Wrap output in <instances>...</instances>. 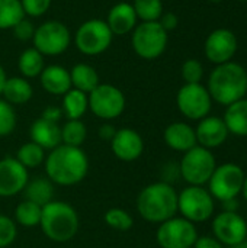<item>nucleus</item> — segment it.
<instances>
[{"label": "nucleus", "instance_id": "1", "mask_svg": "<svg viewBox=\"0 0 247 248\" xmlns=\"http://www.w3.org/2000/svg\"><path fill=\"white\" fill-rule=\"evenodd\" d=\"M44 170L54 185L63 187L76 186L83 182L89 173V158L82 148L60 144L48 151Z\"/></svg>", "mask_w": 247, "mask_h": 248}, {"label": "nucleus", "instance_id": "2", "mask_svg": "<svg viewBox=\"0 0 247 248\" xmlns=\"http://www.w3.org/2000/svg\"><path fill=\"white\" fill-rule=\"evenodd\" d=\"M135 208L138 215L151 224H162L178 214V192L167 182H154L141 189Z\"/></svg>", "mask_w": 247, "mask_h": 248}, {"label": "nucleus", "instance_id": "3", "mask_svg": "<svg viewBox=\"0 0 247 248\" xmlns=\"http://www.w3.org/2000/svg\"><path fill=\"white\" fill-rule=\"evenodd\" d=\"M207 90L214 102L223 106H229L247 94L246 68L236 62L229 61L215 65L208 77Z\"/></svg>", "mask_w": 247, "mask_h": 248}, {"label": "nucleus", "instance_id": "4", "mask_svg": "<svg viewBox=\"0 0 247 248\" xmlns=\"http://www.w3.org/2000/svg\"><path fill=\"white\" fill-rule=\"evenodd\" d=\"M77 211L64 201H51L42 206L39 227L44 235L54 243H68L79 231Z\"/></svg>", "mask_w": 247, "mask_h": 248}, {"label": "nucleus", "instance_id": "5", "mask_svg": "<svg viewBox=\"0 0 247 248\" xmlns=\"http://www.w3.org/2000/svg\"><path fill=\"white\" fill-rule=\"evenodd\" d=\"M215 167L217 161L211 150L195 145L189 151L183 153L179 163V173L189 186H205L208 185Z\"/></svg>", "mask_w": 247, "mask_h": 248}, {"label": "nucleus", "instance_id": "6", "mask_svg": "<svg viewBox=\"0 0 247 248\" xmlns=\"http://www.w3.org/2000/svg\"><path fill=\"white\" fill-rule=\"evenodd\" d=\"M178 212L192 224L205 222L215 212V199L204 186H188L178 193Z\"/></svg>", "mask_w": 247, "mask_h": 248}, {"label": "nucleus", "instance_id": "7", "mask_svg": "<svg viewBox=\"0 0 247 248\" xmlns=\"http://www.w3.org/2000/svg\"><path fill=\"white\" fill-rule=\"evenodd\" d=\"M167 41L169 33L159 22H141L134 28L131 38L135 54L143 60L159 58L165 52Z\"/></svg>", "mask_w": 247, "mask_h": 248}, {"label": "nucleus", "instance_id": "8", "mask_svg": "<svg viewBox=\"0 0 247 248\" xmlns=\"http://www.w3.org/2000/svg\"><path fill=\"white\" fill-rule=\"evenodd\" d=\"M245 177L246 174L239 164L236 163L220 164L215 167L208 182V192L215 201L220 202L237 199L242 195Z\"/></svg>", "mask_w": 247, "mask_h": 248}, {"label": "nucleus", "instance_id": "9", "mask_svg": "<svg viewBox=\"0 0 247 248\" xmlns=\"http://www.w3.org/2000/svg\"><path fill=\"white\" fill-rule=\"evenodd\" d=\"M112 38L114 33L106 20L89 19L79 26L74 35V44L84 55H99L111 46Z\"/></svg>", "mask_w": 247, "mask_h": 248}, {"label": "nucleus", "instance_id": "10", "mask_svg": "<svg viewBox=\"0 0 247 248\" xmlns=\"http://www.w3.org/2000/svg\"><path fill=\"white\" fill-rule=\"evenodd\" d=\"M198 237L195 224L182 217H173L159 224L156 231V241L160 248H192Z\"/></svg>", "mask_w": 247, "mask_h": 248}, {"label": "nucleus", "instance_id": "11", "mask_svg": "<svg viewBox=\"0 0 247 248\" xmlns=\"http://www.w3.org/2000/svg\"><path fill=\"white\" fill-rule=\"evenodd\" d=\"M89 110L99 119L112 121L125 110V96L114 84H99L89 94Z\"/></svg>", "mask_w": 247, "mask_h": 248}, {"label": "nucleus", "instance_id": "12", "mask_svg": "<svg viewBox=\"0 0 247 248\" xmlns=\"http://www.w3.org/2000/svg\"><path fill=\"white\" fill-rule=\"evenodd\" d=\"M176 105L179 112L191 121H201L210 115L213 99L210 92L201 83L183 84L176 94Z\"/></svg>", "mask_w": 247, "mask_h": 248}, {"label": "nucleus", "instance_id": "13", "mask_svg": "<svg viewBox=\"0 0 247 248\" xmlns=\"http://www.w3.org/2000/svg\"><path fill=\"white\" fill-rule=\"evenodd\" d=\"M32 41L33 48L42 55H60L68 48L71 35L63 22L48 20L35 28Z\"/></svg>", "mask_w": 247, "mask_h": 248}, {"label": "nucleus", "instance_id": "14", "mask_svg": "<svg viewBox=\"0 0 247 248\" xmlns=\"http://www.w3.org/2000/svg\"><path fill=\"white\" fill-rule=\"evenodd\" d=\"M213 237L223 246L233 247L247 240V222L239 212L223 211L217 214L211 224Z\"/></svg>", "mask_w": 247, "mask_h": 248}, {"label": "nucleus", "instance_id": "15", "mask_svg": "<svg viewBox=\"0 0 247 248\" xmlns=\"http://www.w3.org/2000/svg\"><path fill=\"white\" fill-rule=\"evenodd\" d=\"M237 48H239V41L236 33L226 28L214 29L207 36L204 44L205 57L215 65L233 61Z\"/></svg>", "mask_w": 247, "mask_h": 248}, {"label": "nucleus", "instance_id": "16", "mask_svg": "<svg viewBox=\"0 0 247 248\" xmlns=\"http://www.w3.org/2000/svg\"><path fill=\"white\" fill-rule=\"evenodd\" d=\"M29 182L26 170L15 157L0 160V198H13L22 193Z\"/></svg>", "mask_w": 247, "mask_h": 248}, {"label": "nucleus", "instance_id": "17", "mask_svg": "<svg viewBox=\"0 0 247 248\" xmlns=\"http://www.w3.org/2000/svg\"><path fill=\"white\" fill-rule=\"evenodd\" d=\"M111 151L124 163L137 161L144 153V140L132 128L116 129L114 138L111 140Z\"/></svg>", "mask_w": 247, "mask_h": 248}, {"label": "nucleus", "instance_id": "18", "mask_svg": "<svg viewBox=\"0 0 247 248\" xmlns=\"http://www.w3.org/2000/svg\"><path fill=\"white\" fill-rule=\"evenodd\" d=\"M195 135H197L198 145L207 150H213L221 147L227 141L230 132L223 118L208 115L204 119L198 121V125L195 128Z\"/></svg>", "mask_w": 247, "mask_h": 248}, {"label": "nucleus", "instance_id": "19", "mask_svg": "<svg viewBox=\"0 0 247 248\" xmlns=\"http://www.w3.org/2000/svg\"><path fill=\"white\" fill-rule=\"evenodd\" d=\"M163 140L170 150L178 153H186L198 145L195 128L186 122H172L167 125L163 132Z\"/></svg>", "mask_w": 247, "mask_h": 248}, {"label": "nucleus", "instance_id": "20", "mask_svg": "<svg viewBox=\"0 0 247 248\" xmlns=\"http://www.w3.org/2000/svg\"><path fill=\"white\" fill-rule=\"evenodd\" d=\"M31 141L38 144L45 151H51L61 144V128L57 122L38 118L29 129Z\"/></svg>", "mask_w": 247, "mask_h": 248}, {"label": "nucleus", "instance_id": "21", "mask_svg": "<svg viewBox=\"0 0 247 248\" xmlns=\"http://www.w3.org/2000/svg\"><path fill=\"white\" fill-rule=\"evenodd\" d=\"M137 15L131 3H116L108 13L106 23L114 35H127L137 26Z\"/></svg>", "mask_w": 247, "mask_h": 248}, {"label": "nucleus", "instance_id": "22", "mask_svg": "<svg viewBox=\"0 0 247 248\" xmlns=\"http://www.w3.org/2000/svg\"><path fill=\"white\" fill-rule=\"evenodd\" d=\"M42 89L54 96H64L71 89L70 71L63 65H47L39 74Z\"/></svg>", "mask_w": 247, "mask_h": 248}, {"label": "nucleus", "instance_id": "23", "mask_svg": "<svg viewBox=\"0 0 247 248\" xmlns=\"http://www.w3.org/2000/svg\"><path fill=\"white\" fill-rule=\"evenodd\" d=\"M223 121L230 134L236 137H247V97L229 105Z\"/></svg>", "mask_w": 247, "mask_h": 248}, {"label": "nucleus", "instance_id": "24", "mask_svg": "<svg viewBox=\"0 0 247 248\" xmlns=\"http://www.w3.org/2000/svg\"><path fill=\"white\" fill-rule=\"evenodd\" d=\"M33 89L31 83L25 77H7L1 96L7 103L13 105H25L32 99Z\"/></svg>", "mask_w": 247, "mask_h": 248}, {"label": "nucleus", "instance_id": "25", "mask_svg": "<svg viewBox=\"0 0 247 248\" xmlns=\"http://www.w3.org/2000/svg\"><path fill=\"white\" fill-rule=\"evenodd\" d=\"M70 77H71V87L86 94H89L93 89H96L100 84L98 71L90 64L86 62L76 64L70 71Z\"/></svg>", "mask_w": 247, "mask_h": 248}, {"label": "nucleus", "instance_id": "26", "mask_svg": "<svg viewBox=\"0 0 247 248\" xmlns=\"http://www.w3.org/2000/svg\"><path fill=\"white\" fill-rule=\"evenodd\" d=\"M89 109V97L86 93L77 90V89H70L64 96H63V115H66L67 121H74V119H82L84 113Z\"/></svg>", "mask_w": 247, "mask_h": 248}, {"label": "nucleus", "instance_id": "27", "mask_svg": "<svg viewBox=\"0 0 247 248\" xmlns=\"http://www.w3.org/2000/svg\"><path fill=\"white\" fill-rule=\"evenodd\" d=\"M23 193L26 201L44 206L48 202L54 201V183L48 177H36L28 182Z\"/></svg>", "mask_w": 247, "mask_h": 248}, {"label": "nucleus", "instance_id": "28", "mask_svg": "<svg viewBox=\"0 0 247 248\" xmlns=\"http://www.w3.org/2000/svg\"><path fill=\"white\" fill-rule=\"evenodd\" d=\"M17 67H19L20 74L25 78L38 77L42 73V70L45 68L44 55L39 51H36L35 48H28L20 54Z\"/></svg>", "mask_w": 247, "mask_h": 248}, {"label": "nucleus", "instance_id": "29", "mask_svg": "<svg viewBox=\"0 0 247 248\" xmlns=\"http://www.w3.org/2000/svg\"><path fill=\"white\" fill-rule=\"evenodd\" d=\"M47 157V151L44 148H41L38 144L29 141L22 144L17 151H16V160L26 169V170H32L39 167L41 164H44Z\"/></svg>", "mask_w": 247, "mask_h": 248}, {"label": "nucleus", "instance_id": "30", "mask_svg": "<svg viewBox=\"0 0 247 248\" xmlns=\"http://www.w3.org/2000/svg\"><path fill=\"white\" fill-rule=\"evenodd\" d=\"M41 214H42V206L31 202V201H23L17 203L15 208V222L16 225H20L23 228H35L39 227L41 221Z\"/></svg>", "mask_w": 247, "mask_h": 248}, {"label": "nucleus", "instance_id": "31", "mask_svg": "<svg viewBox=\"0 0 247 248\" xmlns=\"http://www.w3.org/2000/svg\"><path fill=\"white\" fill-rule=\"evenodd\" d=\"M22 19L25 12L20 0H0V29H13Z\"/></svg>", "mask_w": 247, "mask_h": 248}, {"label": "nucleus", "instance_id": "32", "mask_svg": "<svg viewBox=\"0 0 247 248\" xmlns=\"http://www.w3.org/2000/svg\"><path fill=\"white\" fill-rule=\"evenodd\" d=\"M86 138H87V128L80 119L67 121L61 126V144L64 145L82 148Z\"/></svg>", "mask_w": 247, "mask_h": 248}, {"label": "nucleus", "instance_id": "33", "mask_svg": "<svg viewBox=\"0 0 247 248\" xmlns=\"http://www.w3.org/2000/svg\"><path fill=\"white\" fill-rule=\"evenodd\" d=\"M132 7L137 17L143 22H157L163 15L162 0H134Z\"/></svg>", "mask_w": 247, "mask_h": 248}, {"label": "nucleus", "instance_id": "34", "mask_svg": "<svg viewBox=\"0 0 247 248\" xmlns=\"http://www.w3.org/2000/svg\"><path fill=\"white\" fill-rule=\"evenodd\" d=\"M103 219L106 222V225L115 231H130L134 225V219L130 215V212H127L122 208H111L105 212Z\"/></svg>", "mask_w": 247, "mask_h": 248}, {"label": "nucleus", "instance_id": "35", "mask_svg": "<svg viewBox=\"0 0 247 248\" xmlns=\"http://www.w3.org/2000/svg\"><path fill=\"white\" fill-rule=\"evenodd\" d=\"M16 112L10 103L0 99V137H9L16 128Z\"/></svg>", "mask_w": 247, "mask_h": 248}, {"label": "nucleus", "instance_id": "36", "mask_svg": "<svg viewBox=\"0 0 247 248\" xmlns=\"http://www.w3.org/2000/svg\"><path fill=\"white\" fill-rule=\"evenodd\" d=\"M17 237V225L13 218L0 214V248H7Z\"/></svg>", "mask_w": 247, "mask_h": 248}, {"label": "nucleus", "instance_id": "37", "mask_svg": "<svg viewBox=\"0 0 247 248\" xmlns=\"http://www.w3.org/2000/svg\"><path fill=\"white\" fill-rule=\"evenodd\" d=\"M182 78L185 80L186 84H195V83H201L202 77H204V65L198 61V60H186L182 64V70H181Z\"/></svg>", "mask_w": 247, "mask_h": 248}, {"label": "nucleus", "instance_id": "38", "mask_svg": "<svg viewBox=\"0 0 247 248\" xmlns=\"http://www.w3.org/2000/svg\"><path fill=\"white\" fill-rule=\"evenodd\" d=\"M52 0H20L25 15L32 17H39L47 13Z\"/></svg>", "mask_w": 247, "mask_h": 248}, {"label": "nucleus", "instance_id": "39", "mask_svg": "<svg viewBox=\"0 0 247 248\" xmlns=\"http://www.w3.org/2000/svg\"><path fill=\"white\" fill-rule=\"evenodd\" d=\"M35 33V26L31 20L28 19H22L15 28H13V35L20 39V41H29L33 38Z\"/></svg>", "mask_w": 247, "mask_h": 248}, {"label": "nucleus", "instance_id": "40", "mask_svg": "<svg viewBox=\"0 0 247 248\" xmlns=\"http://www.w3.org/2000/svg\"><path fill=\"white\" fill-rule=\"evenodd\" d=\"M157 22L163 26V29H165L166 32H170V31L176 29L178 25H179V19H178V16H176L173 12H166V13H163Z\"/></svg>", "mask_w": 247, "mask_h": 248}, {"label": "nucleus", "instance_id": "41", "mask_svg": "<svg viewBox=\"0 0 247 248\" xmlns=\"http://www.w3.org/2000/svg\"><path fill=\"white\" fill-rule=\"evenodd\" d=\"M192 248H224V246L217 238L211 235H204V237H198Z\"/></svg>", "mask_w": 247, "mask_h": 248}, {"label": "nucleus", "instance_id": "42", "mask_svg": "<svg viewBox=\"0 0 247 248\" xmlns=\"http://www.w3.org/2000/svg\"><path fill=\"white\" fill-rule=\"evenodd\" d=\"M61 116H63V110L58 106H47L42 110V115H41V118H44L47 121H51V122H57V124L61 119Z\"/></svg>", "mask_w": 247, "mask_h": 248}, {"label": "nucleus", "instance_id": "43", "mask_svg": "<svg viewBox=\"0 0 247 248\" xmlns=\"http://www.w3.org/2000/svg\"><path fill=\"white\" fill-rule=\"evenodd\" d=\"M115 132H116V128L112 125V124H103V125H100V128H99V131H98V135H99V138L102 140V141H109L111 142V140L114 138V135H115Z\"/></svg>", "mask_w": 247, "mask_h": 248}, {"label": "nucleus", "instance_id": "44", "mask_svg": "<svg viewBox=\"0 0 247 248\" xmlns=\"http://www.w3.org/2000/svg\"><path fill=\"white\" fill-rule=\"evenodd\" d=\"M223 203V211H227V212H237L239 209V202L237 199H230V201H226V202H221Z\"/></svg>", "mask_w": 247, "mask_h": 248}, {"label": "nucleus", "instance_id": "45", "mask_svg": "<svg viewBox=\"0 0 247 248\" xmlns=\"http://www.w3.org/2000/svg\"><path fill=\"white\" fill-rule=\"evenodd\" d=\"M6 80H7L6 71H4V68L1 67V64H0V96H1V92H3V87H4Z\"/></svg>", "mask_w": 247, "mask_h": 248}, {"label": "nucleus", "instance_id": "46", "mask_svg": "<svg viewBox=\"0 0 247 248\" xmlns=\"http://www.w3.org/2000/svg\"><path fill=\"white\" fill-rule=\"evenodd\" d=\"M242 196L247 202V174L246 177H245V182H243V187H242Z\"/></svg>", "mask_w": 247, "mask_h": 248}, {"label": "nucleus", "instance_id": "47", "mask_svg": "<svg viewBox=\"0 0 247 248\" xmlns=\"http://www.w3.org/2000/svg\"><path fill=\"white\" fill-rule=\"evenodd\" d=\"M230 248H247V240H245L243 243H240V244H237V246H233V247Z\"/></svg>", "mask_w": 247, "mask_h": 248}, {"label": "nucleus", "instance_id": "48", "mask_svg": "<svg viewBox=\"0 0 247 248\" xmlns=\"http://www.w3.org/2000/svg\"><path fill=\"white\" fill-rule=\"evenodd\" d=\"M211 3H221V1H224V0H210Z\"/></svg>", "mask_w": 247, "mask_h": 248}, {"label": "nucleus", "instance_id": "49", "mask_svg": "<svg viewBox=\"0 0 247 248\" xmlns=\"http://www.w3.org/2000/svg\"><path fill=\"white\" fill-rule=\"evenodd\" d=\"M236 1H242V3H247V0H236Z\"/></svg>", "mask_w": 247, "mask_h": 248}]
</instances>
